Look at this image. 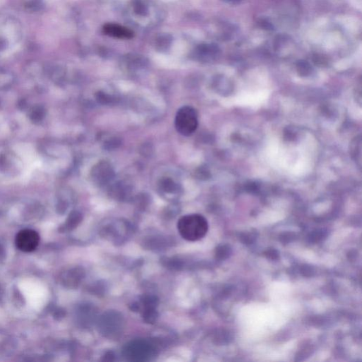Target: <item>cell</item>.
I'll list each match as a JSON object with an SVG mask.
<instances>
[{
	"instance_id": "1",
	"label": "cell",
	"mask_w": 362,
	"mask_h": 362,
	"mask_svg": "<svg viewBox=\"0 0 362 362\" xmlns=\"http://www.w3.org/2000/svg\"><path fill=\"white\" fill-rule=\"evenodd\" d=\"M22 37V28L18 19L0 13V54L18 44Z\"/></svg>"
},
{
	"instance_id": "2",
	"label": "cell",
	"mask_w": 362,
	"mask_h": 362,
	"mask_svg": "<svg viewBox=\"0 0 362 362\" xmlns=\"http://www.w3.org/2000/svg\"><path fill=\"white\" fill-rule=\"evenodd\" d=\"M178 230L181 236L188 241H197L205 236L208 231V222L200 215H185L179 220Z\"/></svg>"
},
{
	"instance_id": "3",
	"label": "cell",
	"mask_w": 362,
	"mask_h": 362,
	"mask_svg": "<svg viewBox=\"0 0 362 362\" xmlns=\"http://www.w3.org/2000/svg\"><path fill=\"white\" fill-rule=\"evenodd\" d=\"M198 126V114L191 106H185L181 108L175 118V127L181 135H193Z\"/></svg>"
},
{
	"instance_id": "4",
	"label": "cell",
	"mask_w": 362,
	"mask_h": 362,
	"mask_svg": "<svg viewBox=\"0 0 362 362\" xmlns=\"http://www.w3.org/2000/svg\"><path fill=\"white\" fill-rule=\"evenodd\" d=\"M123 316L115 311L104 313L98 321L100 332L109 338H115L119 335L123 329Z\"/></svg>"
},
{
	"instance_id": "5",
	"label": "cell",
	"mask_w": 362,
	"mask_h": 362,
	"mask_svg": "<svg viewBox=\"0 0 362 362\" xmlns=\"http://www.w3.org/2000/svg\"><path fill=\"white\" fill-rule=\"evenodd\" d=\"M154 349L147 342L135 340L126 346L124 355L132 361H146L154 354Z\"/></svg>"
},
{
	"instance_id": "6",
	"label": "cell",
	"mask_w": 362,
	"mask_h": 362,
	"mask_svg": "<svg viewBox=\"0 0 362 362\" xmlns=\"http://www.w3.org/2000/svg\"><path fill=\"white\" fill-rule=\"evenodd\" d=\"M40 235L32 229L20 231L16 237V245L23 252H32L38 247Z\"/></svg>"
},
{
	"instance_id": "7",
	"label": "cell",
	"mask_w": 362,
	"mask_h": 362,
	"mask_svg": "<svg viewBox=\"0 0 362 362\" xmlns=\"http://www.w3.org/2000/svg\"><path fill=\"white\" fill-rule=\"evenodd\" d=\"M92 179L99 186L110 183L115 178V172L111 165L106 161H101L92 168Z\"/></svg>"
},
{
	"instance_id": "8",
	"label": "cell",
	"mask_w": 362,
	"mask_h": 362,
	"mask_svg": "<svg viewBox=\"0 0 362 362\" xmlns=\"http://www.w3.org/2000/svg\"><path fill=\"white\" fill-rule=\"evenodd\" d=\"M85 277V272L81 268L70 270L65 273L62 279L65 286L69 288H76L79 286L82 279Z\"/></svg>"
},
{
	"instance_id": "9",
	"label": "cell",
	"mask_w": 362,
	"mask_h": 362,
	"mask_svg": "<svg viewBox=\"0 0 362 362\" xmlns=\"http://www.w3.org/2000/svg\"><path fill=\"white\" fill-rule=\"evenodd\" d=\"M104 32L107 34L108 35L117 37V38H130L133 36V34H132V31L126 29V28L118 26V25H106L105 27H104Z\"/></svg>"
},
{
	"instance_id": "10",
	"label": "cell",
	"mask_w": 362,
	"mask_h": 362,
	"mask_svg": "<svg viewBox=\"0 0 362 362\" xmlns=\"http://www.w3.org/2000/svg\"><path fill=\"white\" fill-rule=\"evenodd\" d=\"M159 189L164 194L174 196L179 194L181 191L180 185L171 178H164L162 179L159 182Z\"/></svg>"
},
{
	"instance_id": "11",
	"label": "cell",
	"mask_w": 362,
	"mask_h": 362,
	"mask_svg": "<svg viewBox=\"0 0 362 362\" xmlns=\"http://www.w3.org/2000/svg\"><path fill=\"white\" fill-rule=\"evenodd\" d=\"M82 215L80 212L73 211L69 215L66 222L63 226H61L60 231L62 232H70L77 227L82 221Z\"/></svg>"
},
{
	"instance_id": "12",
	"label": "cell",
	"mask_w": 362,
	"mask_h": 362,
	"mask_svg": "<svg viewBox=\"0 0 362 362\" xmlns=\"http://www.w3.org/2000/svg\"><path fill=\"white\" fill-rule=\"evenodd\" d=\"M159 299L157 296L152 294H145L140 299L141 310L145 308H157L159 305Z\"/></svg>"
},
{
	"instance_id": "13",
	"label": "cell",
	"mask_w": 362,
	"mask_h": 362,
	"mask_svg": "<svg viewBox=\"0 0 362 362\" xmlns=\"http://www.w3.org/2000/svg\"><path fill=\"white\" fill-rule=\"evenodd\" d=\"M157 308H145L141 310L144 321L146 324H154L158 319L159 313Z\"/></svg>"
},
{
	"instance_id": "14",
	"label": "cell",
	"mask_w": 362,
	"mask_h": 362,
	"mask_svg": "<svg viewBox=\"0 0 362 362\" xmlns=\"http://www.w3.org/2000/svg\"><path fill=\"white\" fill-rule=\"evenodd\" d=\"M23 4L26 10L30 12H38L45 7L44 0H23Z\"/></svg>"
},
{
	"instance_id": "15",
	"label": "cell",
	"mask_w": 362,
	"mask_h": 362,
	"mask_svg": "<svg viewBox=\"0 0 362 362\" xmlns=\"http://www.w3.org/2000/svg\"><path fill=\"white\" fill-rule=\"evenodd\" d=\"M96 98L98 103H100V104H104V105L113 104L114 100H115L111 96H110V95L101 91L98 92V93H96Z\"/></svg>"
},
{
	"instance_id": "16",
	"label": "cell",
	"mask_w": 362,
	"mask_h": 362,
	"mask_svg": "<svg viewBox=\"0 0 362 362\" xmlns=\"http://www.w3.org/2000/svg\"><path fill=\"white\" fill-rule=\"evenodd\" d=\"M43 115H44V110L40 107H37L34 109L31 114V119L34 121H40L43 118Z\"/></svg>"
},
{
	"instance_id": "17",
	"label": "cell",
	"mask_w": 362,
	"mask_h": 362,
	"mask_svg": "<svg viewBox=\"0 0 362 362\" xmlns=\"http://www.w3.org/2000/svg\"><path fill=\"white\" fill-rule=\"evenodd\" d=\"M120 144L121 143H120L119 140L118 139L115 138L113 140H109L105 144V148L108 149H114V148H117V146H119Z\"/></svg>"
},
{
	"instance_id": "18",
	"label": "cell",
	"mask_w": 362,
	"mask_h": 362,
	"mask_svg": "<svg viewBox=\"0 0 362 362\" xmlns=\"http://www.w3.org/2000/svg\"><path fill=\"white\" fill-rule=\"evenodd\" d=\"M298 68L300 70V72L306 74V73L310 71V67L308 62L302 61V62H299V64H298Z\"/></svg>"
},
{
	"instance_id": "19",
	"label": "cell",
	"mask_w": 362,
	"mask_h": 362,
	"mask_svg": "<svg viewBox=\"0 0 362 362\" xmlns=\"http://www.w3.org/2000/svg\"><path fill=\"white\" fill-rule=\"evenodd\" d=\"M229 253V251H228V249H226L225 246H221L219 249L217 250V255L219 257V258H223L224 257H226V255Z\"/></svg>"
},
{
	"instance_id": "20",
	"label": "cell",
	"mask_w": 362,
	"mask_h": 362,
	"mask_svg": "<svg viewBox=\"0 0 362 362\" xmlns=\"http://www.w3.org/2000/svg\"><path fill=\"white\" fill-rule=\"evenodd\" d=\"M114 360H115V355L113 352H109L104 355L103 361L113 362Z\"/></svg>"
},
{
	"instance_id": "21",
	"label": "cell",
	"mask_w": 362,
	"mask_h": 362,
	"mask_svg": "<svg viewBox=\"0 0 362 362\" xmlns=\"http://www.w3.org/2000/svg\"><path fill=\"white\" fill-rule=\"evenodd\" d=\"M260 24H261L262 27L264 28V29H267V30H271V29H272V25L271 23L268 22L267 21H261Z\"/></svg>"
},
{
	"instance_id": "22",
	"label": "cell",
	"mask_w": 362,
	"mask_h": 362,
	"mask_svg": "<svg viewBox=\"0 0 362 362\" xmlns=\"http://www.w3.org/2000/svg\"><path fill=\"white\" fill-rule=\"evenodd\" d=\"M4 255H5V251H4V247L3 246L2 243L0 241V260L4 258Z\"/></svg>"
}]
</instances>
